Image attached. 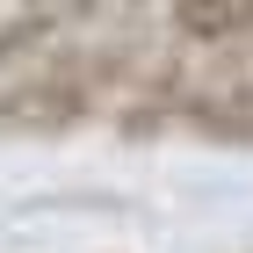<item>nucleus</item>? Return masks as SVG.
Masks as SVG:
<instances>
[{"label":"nucleus","instance_id":"nucleus-2","mask_svg":"<svg viewBox=\"0 0 253 253\" xmlns=\"http://www.w3.org/2000/svg\"><path fill=\"white\" fill-rule=\"evenodd\" d=\"M188 130L203 145H253V73H217L188 94Z\"/></svg>","mask_w":253,"mask_h":253},{"label":"nucleus","instance_id":"nucleus-4","mask_svg":"<svg viewBox=\"0 0 253 253\" xmlns=\"http://www.w3.org/2000/svg\"><path fill=\"white\" fill-rule=\"evenodd\" d=\"M174 29L195 43H232L253 29V0H174Z\"/></svg>","mask_w":253,"mask_h":253},{"label":"nucleus","instance_id":"nucleus-1","mask_svg":"<svg viewBox=\"0 0 253 253\" xmlns=\"http://www.w3.org/2000/svg\"><path fill=\"white\" fill-rule=\"evenodd\" d=\"M101 101H109V65L94 51L87 58L43 51L0 80V137H65L80 123H94Z\"/></svg>","mask_w":253,"mask_h":253},{"label":"nucleus","instance_id":"nucleus-3","mask_svg":"<svg viewBox=\"0 0 253 253\" xmlns=\"http://www.w3.org/2000/svg\"><path fill=\"white\" fill-rule=\"evenodd\" d=\"M58 37H65V22L51 15L43 0H29L22 15H7V22H0V73H22V65H29V58H43Z\"/></svg>","mask_w":253,"mask_h":253}]
</instances>
